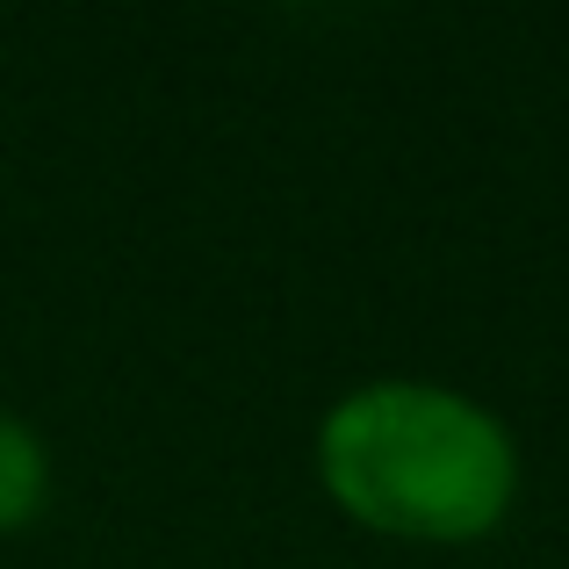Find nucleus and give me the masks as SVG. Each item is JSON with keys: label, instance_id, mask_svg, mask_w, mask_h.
Segmentation results:
<instances>
[{"label": "nucleus", "instance_id": "nucleus-1", "mask_svg": "<svg viewBox=\"0 0 569 569\" xmlns=\"http://www.w3.org/2000/svg\"><path fill=\"white\" fill-rule=\"evenodd\" d=\"M318 483L382 541L469 548L512 519L519 440L469 389L382 376L318 418Z\"/></svg>", "mask_w": 569, "mask_h": 569}, {"label": "nucleus", "instance_id": "nucleus-2", "mask_svg": "<svg viewBox=\"0 0 569 569\" xmlns=\"http://www.w3.org/2000/svg\"><path fill=\"white\" fill-rule=\"evenodd\" d=\"M51 447H43V432L29 426L22 411H8L0 403V541L8 533H29L43 512H51Z\"/></svg>", "mask_w": 569, "mask_h": 569}]
</instances>
